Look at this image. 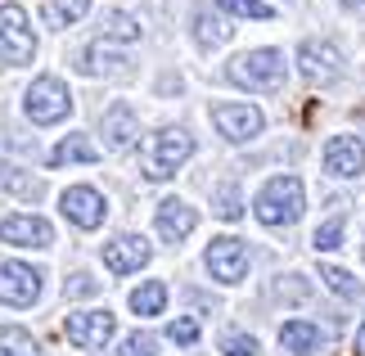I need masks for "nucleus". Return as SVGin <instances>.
<instances>
[{"label": "nucleus", "instance_id": "obj_1", "mask_svg": "<svg viewBox=\"0 0 365 356\" xmlns=\"http://www.w3.org/2000/svg\"><path fill=\"white\" fill-rule=\"evenodd\" d=\"M302 208H307V194L298 176H271L257 190V203H252L262 225H293L302 217Z\"/></svg>", "mask_w": 365, "mask_h": 356}, {"label": "nucleus", "instance_id": "obj_2", "mask_svg": "<svg viewBox=\"0 0 365 356\" xmlns=\"http://www.w3.org/2000/svg\"><path fill=\"white\" fill-rule=\"evenodd\" d=\"M226 77L244 91H279L284 86V54L279 50H248L230 63Z\"/></svg>", "mask_w": 365, "mask_h": 356}, {"label": "nucleus", "instance_id": "obj_3", "mask_svg": "<svg viewBox=\"0 0 365 356\" xmlns=\"http://www.w3.org/2000/svg\"><path fill=\"white\" fill-rule=\"evenodd\" d=\"M190 153H194L190 131H180V126H163V131L145 145V176H149V180H167V176H176V167L185 163Z\"/></svg>", "mask_w": 365, "mask_h": 356}, {"label": "nucleus", "instance_id": "obj_4", "mask_svg": "<svg viewBox=\"0 0 365 356\" xmlns=\"http://www.w3.org/2000/svg\"><path fill=\"white\" fill-rule=\"evenodd\" d=\"M23 113L32 118L36 126H54V122H63L68 113H73V95H68V86L59 77H36L32 86H27L23 95Z\"/></svg>", "mask_w": 365, "mask_h": 356}, {"label": "nucleus", "instance_id": "obj_5", "mask_svg": "<svg viewBox=\"0 0 365 356\" xmlns=\"http://www.w3.org/2000/svg\"><path fill=\"white\" fill-rule=\"evenodd\" d=\"M32 54H36V36L27 27V9L9 0V5H0V63L23 68L32 63Z\"/></svg>", "mask_w": 365, "mask_h": 356}, {"label": "nucleus", "instance_id": "obj_6", "mask_svg": "<svg viewBox=\"0 0 365 356\" xmlns=\"http://www.w3.org/2000/svg\"><path fill=\"white\" fill-rule=\"evenodd\" d=\"M59 208L77 230H100L104 217H108V203H104V194L95 190V185H68L59 194Z\"/></svg>", "mask_w": 365, "mask_h": 356}, {"label": "nucleus", "instance_id": "obj_7", "mask_svg": "<svg viewBox=\"0 0 365 356\" xmlns=\"http://www.w3.org/2000/svg\"><path fill=\"white\" fill-rule=\"evenodd\" d=\"M298 68L307 81H320V86H329V81H339L343 73V54L334 41H320V36H307L298 46Z\"/></svg>", "mask_w": 365, "mask_h": 356}, {"label": "nucleus", "instance_id": "obj_8", "mask_svg": "<svg viewBox=\"0 0 365 356\" xmlns=\"http://www.w3.org/2000/svg\"><path fill=\"white\" fill-rule=\"evenodd\" d=\"M41 297V270L27 262H0V302L5 307H32Z\"/></svg>", "mask_w": 365, "mask_h": 356}, {"label": "nucleus", "instance_id": "obj_9", "mask_svg": "<svg viewBox=\"0 0 365 356\" xmlns=\"http://www.w3.org/2000/svg\"><path fill=\"white\" fill-rule=\"evenodd\" d=\"M118 330V320H113V311H77V316H68L63 320V334H68V343L73 347H104L108 338H113Z\"/></svg>", "mask_w": 365, "mask_h": 356}, {"label": "nucleus", "instance_id": "obj_10", "mask_svg": "<svg viewBox=\"0 0 365 356\" xmlns=\"http://www.w3.org/2000/svg\"><path fill=\"white\" fill-rule=\"evenodd\" d=\"M207 270H212V280H221V284H240L248 275L244 239H230V235L212 239V244H207Z\"/></svg>", "mask_w": 365, "mask_h": 356}, {"label": "nucleus", "instance_id": "obj_11", "mask_svg": "<svg viewBox=\"0 0 365 356\" xmlns=\"http://www.w3.org/2000/svg\"><path fill=\"white\" fill-rule=\"evenodd\" d=\"M212 122H217V131L226 136V140H235V145L262 136V126H266V118H262L257 104H217L212 108Z\"/></svg>", "mask_w": 365, "mask_h": 356}, {"label": "nucleus", "instance_id": "obj_12", "mask_svg": "<svg viewBox=\"0 0 365 356\" xmlns=\"http://www.w3.org/2000/svg\"><path fill=\"white\" fill-rule=\"evenodd\" d=\"M0 239L14 248H50L54 244V225L46 217H32V212H19V217L0 221Z\"/></svg>", "mask_w": 365, "mask_h": 356}, {"label": "nucleus", "instance_id": "obj_13", "mask_svg": "<svg viewBox=\"0 0 365 356\" xmlns=\"http://www.w3.org/2000/svg\"><path fill=\"white\" fill-rule=\"evenodd\" d=\"M325 172L329 176H343V180H352L365 172V145H361V136H334L329 145H325Z\"/></svg>", "mask_w": 365, "mask_h": 356}, {"label": "nucleus", "instance_id": "obj_14", "mask_svg": "<svg viewBox=\"0 0 365 356\" xmlns=\"http://www.w3.org/2000/svg\"><path fill=\"white\" fill-rule=\"evenodd\" d=\"M149 258H153V248H149V239H140V235H118L113 244H104V266L113 270V275H131V270L149 266Z\"/></svg>", "mask_w": 365, "mask_h": 356}, {"label": "nucleus", "instance_id": "obj_15", "mask_svg": "<svg viewBox=\"0 0 365 356\" xmlns=\"http://www.w3.org/2000/svg\"><path fill=\"white\" fill-rule=\"evenodd\" d=\"M158 235L167 239V244H180L185 235H194V225H199V212H194L185 198H163L158 203Z\"/></svg>", "mask_w": 365, "mask_h": 356}, {"label": "nucleus", "instance_id": "obj_16", "mask_svg": "<svg viewBox=\"0 0 365 356\" xmlns=\"http://www.w3.org/2000/svg\"><path fill=\"white\" fill-rule=\"evenodd\" d=\"M279 347L293 352V356H325L329 338L320 334V325H312V320H289L284 330H279Z\"/></svg>", "mask_w": 365, "mask_h": 356}, {"label": "nucleus", "instance_id": "obj_17", "mask_svg": "<svg viewBox=\"0 0 365 356\" xmlns=\"http://www.w3.org/2000/svg\"><path fill=\"white\" fill-rule=\"evenodd\" d=\"M135 136H140V122H135V108L131 104H113L104 113V145L108 149H131L135 145Z\"/></svg>", "mask_w": 365, "mask_h": 356}, {"label": "nucleus", "instance_id": "obj_18", "mask_svg": "<svg viewBox=\"0 0 365 356\" xmlns=\"http://www.w3.org/2000/svg\"><path fill=\"white\" fill-rule=\"evenodd\" d=\"M194 41H199V46L203 50H217V46H226V41H230V32H235V27H230V19H226V14H217V9H194Z\"/></svg>", "mask_w": 365, "mask_h": 356}, {"label": "nucleus", "instance_id": "obj_19", "mask_svg": "<svg viewBox=\"0 0 365 356\" xmlns=\"http://www.w3.org/2000/svg\"><path fill=\"white\" fill-rule=\"evenodd\" d=\"M68 163H100V149L86 136H68L50 149V167H68Z\"/></svg>", "mask_w": 365, "mask_h": 356}, {"label": "nucleus", "instance_id": "obj_20", "mask_svg": "<svg viewBox=\"0 0 365 356\" xmlns=\"http://www.w3.org/2000/svg\"><path fill=\"white\" fill-rule=\"evenodd\" d=\"M167 307V284L163 280H145L140 289H131V311L135 316H163Z\"/></svg>", "mask_w": 365, "mask_h": 356}, {"label": "nucleus", "instance_id": "obj_21", "mask_svg": "<svg viewBox=\"0 0 365 356\" xmlns=\"http://www.w3.org/2000/svg\"><path fill=\"white\" fill-rule=\"evenodd\" d=\"M95 0H50L46 5V23L50 27H73L77 19H86Z\"/></svg>", "mask_w": 365, "mask_h": 356}, {"label": "nucleus", "instance_id": "obj_22", "mask_svg": "<svg viewBox=\"0 0 365 356\" xmlns=\"http://www.w3.org/2000/svg\"><path fill=\"white\" fill-rule=\"evenodd\" d=\"M0 356H41V347L19 325H0Z\"/></svg>", "mask_w": 365, "mask_h": 356}, {"label": "nucleus", "instance_id": "obj_23", "mask_svg": "<svg viewBox=\"0 0 365 356\" xmlns=\"http://www.w3.org/2000/svg\"><path fill=\"white\" fill-rule=\"evenodd\" d=\"M122 59L113 50L104 46V41H95V46H86V54H81V73H91V77H100V73H113Z\"/></svg>", "mask_w": 365, "mask_h": 356}, {"label": "nucleus", "instance_id": "obj_24", "mask_svg": "<svg viewBox=\"0 0 365 356\" xmlns=\"http://www.w3.org/2000/svg\"><path fill=\"white\" fill-rule=\"evenodd\" d=\"M226 14H240V19H275L271 0H217Z\"/></svg>", "mask_w": 365, "mask_h": 356}, {"label": "nucleus", "instance_id": "obj_25", "mask_svg": "<svg viewBox=\"0 0 365 356\" xmlns=\"http://www.w3.org/2000/svg\"><path fill=\"white\" fill-rule=\"evenodd\" d=\"M104 36H108V41H135V36H140V23L131 19V14L113 9V14L104 19Z\"/></svg>", "mask_w": 365, "mask_h": 356}, {"label": "nucleus", "instance_id": "obj_26", "mask_svg": "<svg viewBox=\"0 0 365 356\" xmlns=\"http://www.w3.org/2000/svg\"><path fill=\"white\" fill-rule=\"evenodd\" d=\"M343 225H347L343 217H329L325 225H316V235H312V244H316L320 253H334V248H339V244H343Z\"/></svg>", "mask_w": 365, "mask_h": 356}, {"label": "nucleus", "instance_id": "obj_27", "mask_svg": "<svg viewBox=\"0 0 365 356\" xmlns=\"http://www.w3.org/2000/svg\"><path fill=\"white\" fill-rule=\"evenodd\" d=\"M221 352L226 356H257V338L252 334H240V330H230V334H221Z\"/></svg>", "mask_w": 365, "mask_h": 356}, {"label": "nucleus", "instance_id": "obj_28", "mask_svg": "<svg viewBox=\"0 0 365 356\" xmlns=\"http://www.w3.org/2000/svg\"><path fill=\"white\" fill-rule=\"evenodd\" d=\"M0 190L23 194V198H41V194H46V185H41V180H27V176H19V172H5V176H0Z\"/></svg>", "mask_w": 365, "mask_h": 356}, {"label": "nucleus", "instance_id": "obj_29", "mask_svg": "<svg viewBox=\"0 0 365 356\" xmlns=\"http://www.w3.org/2000/svg\"><path fill=\"white\" fill-rule=\"evenodd\" d=\"M118 356H158V338L153 334H126Z\"/></svg>", "mask_w": 365, "mask_h": 356}, {"label": "nucleus", "instance_id": "obj_30", "mask_svg": "<svg viewBox=\"0 0 365 356\" xmlns=\"http://www.w3.org/2000/svg\"><path fill=\"white\" fill-rule=\"evenodd\" d=\"M320 280H325L339 297H356V280L347 275V270H339V266H320Z\"/></svg>", "mask_w": 365, "mask_h": 356}, {"label": "nucleus", "instance_id": "obj_31", "mask_svg": "<svg viewBox=\"0 0 365 356\" xmlns=\"http://www.w3.org/2000/svg\"><path fill=\"white\" fill-rule=\"evenodd\" d=\"M167 338L180 343V347H194V343H199V320H190V316L172 320V325H167Z\"/></svg>", "mask_w": 365, "mask_h": 356}, {"label": "nucleus", "instance_id": "obj_32", "mask_svg": "<svg viewBox=\"0 0 365 356\" xmlns=\"http://www.w3.org/2000/svg\"><path fill=\"white\" fill-rule=\"evenodd\" d=\"M217 217H226V221L244 217V203H240V190H235V185H226V190L217 194Z\"/></svg>", "mask_w": 365, "mask_h": 356}, {"label": "nucleus", "instance_id": "obj_33", "mask_svg": "<svg viewBox=\"0 0 365 356\" xmlns=\"http://www.w3.org/2000/svg\"><path fill=\"white\" fill-rule=\"evenodd\" d=\"M95 289H100V284H95L91 275H73V280H68V297H91Z\"/></svg>", "mask_w": 365, "mask_h": 356}, {"label": "nucleus", "instance_id": "obj_34", "mask_svg": "<svg viewBox=\"0 0 365 356\" xmlns=\"http://www.w3.org/2000/svg\"><path fill=\"white\" fill-rule=\"evenodd\" d=\"M356 352H365V320H361V330H356Z\"/></svg>", "mask_w": 365, "mask_h": 356}, {"label": "nucleus", "instance_id": "obj_35", "mask_svg": "<svg viewBox=\"0 0 365 356\" xmlns=\"http://www.w3.org/2000/svg\"><path fill=\"white\" fill-rule=\"evenodd\" d=\"M339 5H361V0H339Z\"/></svg>", "mask_w": 365, "mask_h": 356}]
</instances>
